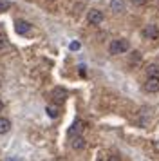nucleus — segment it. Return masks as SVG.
<instances>
[{
  "mask_svg": "<svg viewBox=\"0 0 159 161\" xmlns=\"http://www.w3.org/2000/svg\"><path fill=\"white\" fill-rule=\"evenodd\" d=\"M129 49H130V44H129V40H125V38L114 40L108 45V53L110 54H121V53H127Z\"/></svg>",
  "mask_w": 159,
  "mask_h": 161,
  "instance_id": "f257e3e1",
  "label": "nucleus"
},
{
  "mask_svg": "<svg viewBox=\"0 0 159 161\" xmlns=\"http://www.w3.org/2000/svg\"><path fill=\"white\" fill-rule=\"evenodd\" d=\"M87 22L90 24V25H100L103 22V13H101L100 9H90L87 13Z\"/></svg>",
  "mask_w": 159,
  "mask_h": 161,
  "instance_id": "f03ea898",
  "label": "nucleus"
},
{
  "mask_svg": "<svg viewBox=\"0 0 159 161\" xmlns=\"http://www.w3.org/2000/svg\"><path fill=\"white\" fill-rule=\"evenodd\" d=\"M145 91L146 92H157L159 91V76H148L145 81Z\"/></svg>",
  "mask_w": 159,
  "mask_h": 161,
  "instance_id": "7ed1b4c3",
  "label": "nucleus"
},
{
  "mask_svg": "<svg viewBox=\"0 0 159 161\" xmlns=\"http://www.w3.org/2000/svg\"><path fill=\"white\" fill-rule=\"evenodd\" d=\"M67 91L65 89H62V87H54L52 89V98H54V102L56 103H63L65 100H67Z\"/></svg>",
  "mask_w": 159,
  "mask_h": 161,
  "instance_id": "20e7f679",
  "label": "nucleus"
},
{
  "mask_svg": "<svg viewBox=\"0 0 159 161\" xmlns=\"http://www.w3.org/2000/svg\"><path fill=\"white\" fill-rule=\"evenodd\" d=\"M14 31H16L18 35H27L29 31H31V24L25 22V20H16V24H14Z\"/></svg>",
  "mask_w": 159,
  "mask_h": 161,
  "instance_id": "39448f33",
  "label": "nucleus"
},
{
  "mask_svg": "<svg viewBox=\"0 0 159 161\" xmlns=\"http://www.w3.org/2000/svg\"><path fill=\"white\" fill-rule=\"evenodd\" d=\"M143 36H146V38H152V40H156V38L159 36V29H157V25H146L143 29Z\"/></svg>",
  "mask_w": 159,
  "mask_h": 161,
  "instance_id": "423d86ee",
  "label": "nucleus"
},
{
  "mask_svg": "<svg viewBox=\"0 0 159 161\" xmlns=\"http://www.w3.org/2000/svg\"><path fill=\"white\" fill-rule=\"evenodd\" d=\"M72 148L74 150H83L85 148V145H87V141H85V138L83 136H72Z\"/></svg>",
  "mask_w": 159,
  "mask_h": 161,
  "instance_id": "0eeeda50",
  "label": "nucleus"
},
{
  "mask_svg": "<svg viewBox=\"0 0 159 161\" xmlns=\"http://www.w3.org/2000/svg\"><path fill=\"white\" fill-rule=\"evenodd\" d=\"M110 9L116 11V13H121L125 9V2L123 0H110Z\"/></svg>",
  "mask_w": 159,
  "mask_h": 161,
  "instance_id": "6e6552de",
  "label": "nucleus"
},
{
  "mask_svg": "<svg viewBox=\"0 0 159 161\" xmlns=\"http://www.w3.org/2000/svg\"><path fill=\"white\" fill-rule=\"evenodd\" d=\"M11 130V121L7 118H0V134H7Z\"/></svg>",
  "mask_w": 159,
  "mask_h": 161,
  "instance_id": "1a4fd4ad",
  "label": "nucleus"
},
{
  "mask_svg": "<svg viewBox=\"0 0 159 161\" xmlns=\"http://www.w3.org/2000/svg\"><path fill=\"white\" fill-rule=\"evenodd\" d=\"M80 130H81V121H80V119H76V121L72 123V127L69 129V136L72 138V136H76Z\"/></svg>",
  "mask_w": 159,
  "mask_h": 161,
  "instance_id": "9d476101",
  "label": "nucleus"
},
{
  "mask_svg": "<svg viewBox=\"0 0 159 161\" xmlns=\"http://www.w3.org/2000/svg\"><path fill=\"white\" fill-rule=\"evenodd\" d=\"M146 74L148 76H159V65L157 64H150L146 67Z\"/></svg>",
  "mask_w": 159,
  "mask_h": 161,
  "instance_id": "9b49d317",
  "label": "nucleus"
},
{
  "mask_svg": "<svg viewBox=\"0 0 159 161\" xmlns=\"http://www.w3.org/2000/svg\"><path fill=\"white\" fill-rule=\"evenodd\" d=\"M45 112H47L49 118H58V107H54V105H47L45 107Z\"/></svg>",
  "mask_w": 159,
  "mask_h": 161,
  "instance_id": "f8f14e48",
  "label": "nucleus"
},
{
  "mask_svg": "<svg viewBox=\"0 0 159 161\" xmlns=\"http://www.w3.org/2000/svg\"><path fill=\"white\" fill-rule=\"evenodd\" d=\"M9 8H11V2H7V0H0V13L7 11Z\"/></svg>",
  "mask_w": 159,
  "mask_h": 161,
  "instance_id": "ddd939ff",
  "label": "nucleus"
},
{
  "mask_svg": "<svg viewBox=\"0 0 159 161\" xmlns=\"http://www.w3.org/2000/svg\"><path fill=\"white\" fill-rule=\"evenodd\" d=\"M69 47H71V51H78V49H80V42H72Z\"/></svg>",
  "mask_w": 159,
  "mask_h": 161,
  "instance_id": "4468645a",
  "label": "nucleus"
},
{
  "mask_svg": "<svg viewBox=\"0 0 159 161\" xmlns=\"http://www.w3.org/2000/svg\"><path fill=\"white\" fill-rule=\"evenodd\" d=\"M130 2H132L134 6H143V4L146 2V0H130Z\"/></svg>",
  "mask_w": 159,
  "mask_h": 161,
  "instance_id": "2eb2a0df",
  "label": "nucleus"
},
{
  "mask_svg": "<svg viewBox=\"0 0 159 161\" xmlns=\"http://www.w3.org/2000/svg\"><path fill=\"white\" fill-rule=\"evenodd\" d=\"M4 109V103H2V100H0V110Z\"/></svg>",
  "mask_w": 159,
  "mask_h": 161,
  "instance_id": "dca6fc26",
  "label": "nucleus"
}]
</instances>
